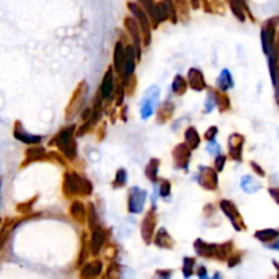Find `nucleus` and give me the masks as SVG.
<instances>
[{
	"mask_svg": "<svg viewBox=\"0 0 279 279\" xmlns=\"http://www.w3.org/2000/svg\"><path fill=\"white\" fill-rule=\"evenodd\" d=\"M93 192V184L74 170H67L63 177V193L67 199L76 196H90Z\"/></svg>",
	"mask_w": 279,
	"mask_h": 279,
	"instance_id": "f257e3e1",
	"label": "nucleus"
},
{
	"mask_svg": "<svg viewBox=\"0 0 279 279\" xmlns=\"http://www.w3.org/2000/svg\"><path fill=\"white\" fill-rule=\"evenodd\" d=\"M75 129V124H71L68 127H64L49 142V146H56L59 150L62 152L64 158H67L68 161H74L76 155H78V145H76L75 139H74Z\"/></svg>",
	"mask_w": 279,
	"mask_h": 279,
	"instance_id": "f03ea898",
	"label": "nucleus"
},
{
	"mask_svg": "<svg viewBox=\"0 0 279 279\" xmlns=\"http://www.w3.org/2000/svg\"><path fill=\"white\" fill-rule=\"evenodd\" d=\"M146 14H149L150 17V25L153 29H157L159 24H162L163 21L169 19V7L170 1H140L138 3Z\"/></svg>",
	"mask_w": 279,
	"mask_h": 279,
	"instance_id": "7ed1b4c3",
	"label": "nucleus"
},
{
	"mask_svg": "<svg viewBox=\"0 0 279 279\" xmlns=\"http://www.w3.org/2000/svg\"><path fill=\"white\" fill-rule=\"evenodd\" d=\"M127 7L129 8V11L132 12V15L135 17L134 19L139 26L140 34H142V47L143 45L149 47L150 42H152V25H150L147 14L143 11V8L138 3H134V1L127 3Z\"/></svg>",
	"mask_w": 279,
	"mask_h": 279,
	"instance_id": "20e7f679",
	"label": "nucleus"
},
{
	"mask_svg": "<svg viewBox=\"0 0 279 279\" xmlns=\"http://www.w3.org/2000/svg\"><path fill=\"white\" fill-rule=\"evenodd\" d=\"M89 93V86L86 82L83 81L78 85V88L75 89V92L72 94V97L70 99V104L67 105L65 108V119L67 120H72L74 117L82 111L86 97Z\"/></svg>",
	"mask_w": 279,
	"mask_h": 279,
	"instance_id": "39448f33",
	"label": "nucleus"
},
{
	"mask_svg": "<svg viewBox=\"0 0 279 279\" xmlns=\"http://www.w3.org/2000/svg\"><path fill=\"white\" fill-rule=\"evenodd\" d=\"M277 25H278V17H274L271 19H267L262 28L263 51L267 55V58L277 52V44H275Z\"/></svg>",
	"mask_w": 279,
	"mask_h": 279,
	"instance_id": "423d86ee",
	"label": "nucleus"
},
{
	"mask_svg": "<svg viewBox=\"0 0 279 279\" xmlns=\"http://www.w3.org/2000/svg\"><path fill=\"white\" fill-rule=\"evenodd\" d=\"M219 207H221L222 213L229 218V221L232 222L233 227L237 230V232H241V230H247V225H245L243 217L239 213V210L236 207V204L233 203L232 200H226L223 199L219 202Z\"/></svg>",
	"mask_w": 279,
	"mask_h": 279,
	"instance_id": "0eeeda50",
	"label": "nucleus"
},
{
	"mask_svg": "<svg viewBox=\"0 0 279 279\" xmlns=\"http://www.w3.org/2000/svg\"><path fill=\"white\" fill-rule=\"evenodd\" d=\"M147 192L140 186H132L128 192V211L131 214H140L145 209Z\"/></svg>",
	"mask_w": 279,
	"mask_h": 279,
	"instance_id": "6e6552de",
	"label": "nucleus"
},
{
	"mask_svg": "<svg viewBox=\"0 0 279 279\" xmlns=\"http://www.w3.org/2000/svg\"><path fill=\"white\" fill-rule=\"evenodd\" d=\"M157 209L155 206H153L149 210V213L146 214L140 226V233H142V239L145 241V244H152L153 237L155 234V226H157Z\"/></svg>",
	"mask_w": 279,
	"mask_h": 279,
	"instance_id": "1a4fd4ad",
	"label": "nucleus"
},
{
	"mask_svg": "<svg viewBox=\"0 0 279 279\" xmlns=\"http://www.w3.org/2000/svg\"><path fill=\"white\" fill-rule=\"evenodd\" d=\"M199 186L207 191H217L218 189V173L214 168L210 166H199L198 172Z\"/></svg>",
	"mask_w": 279,
	"mask_h": 279,
	"instance_id": "9d476101",
	"label": "nucleus"
},
{
	"mask_svg": "<svg viewBox=\"0 0 279 279\" xmlns=\"http://www.w3.org/2000/svg\"><path fill=\"white\" fill-rule=\"evenodd\" d=\"M124 26L127 30L131 38H132V48L135 51V58L139 62L142 58V34H140V29L136 21L132 17H127L124 19Z\"/></svg>",
	"mask_w": 279,
	"mask_h": 279,
	"instance_id": "9b49d317",
	"label": "nucleus"
},
{
	"mask_svg": "<svg viewBox=\"0 0 279 279\" xmlns=\"http://www.w3.org/2000/svg\"><path fill=\"white\" fill-rule=\"evenodd\" d=\"M158 98H159V90L157 86H152L146 92V95L142 99V106H140V116L143 120L149 119L154 113V108L157 106Z\"/></svg>",
	"mask_w": 279,
	"mask_h": 279,
	"instance_id": "f8f14e48",
	"label": "nucleus"
},
{
	"mask_svg": "<svg viewBox=\"0 0 279 279\" xmlns=\"http://www.w3.org/2000/svg\"><path fill=\"white\" fill-rule=\"evenodd\" d=\"M135 62H136V58H135L134 48L131 44H128L124 47V63H123L122 72H120V76H122L120 81H127L128 78L134 75Z\"/></svg>",
	"mask_w": 279,
	"mask_h": 279,
	"instance_id": "ddd939ff",
	"label": "nucleus"
},
{
	"mask_svg": "<svg viewBox=\"0 0 279 279\" xmlns=\"http://www.w3.org/2000/svg\"><path fill=\"white\" fill-rule=\"evenodd\" d=\"M191 150L188 149L186 143H180L173 149L172 152V157L175 161V165L177 169H183V170H188L189 166V161H191Z\"/></svg>",
	"mask_w": 279,
	"mask_h": 279,
	"instance_id": "4468645a",
	"label": "nucleus"
},
{
	"mask_svg": "<svg viewBox=\"0 0 279 279\" xmlns=\"http://www.w3.org/2000/svg\"><path fill=\"white\" fill-rule=\"evenodd\" d=\"M245 138L244 135L232 134L229 136V155L233 161L241 162L243 161V149H244Z\"/></svg>",
	"mask_w": 279,
	"mask_h": 279,
	"instance_id": "2eb2a0df",
	"label": "nucleus"
},
{
	"mask_svg": "<svg viewBox=\"0 0 279 279\" xmlns=\"http://www.w3.org/2000/svg\"><path fill=\"white\" fill-rule=\"evenodd\" d=\"M113 90H115V71L112 67H109L106 72L104 74L102 82H101V88H99V98L105 101V99H111L113 95Z\"/></svg>",
	"mask_w": 279,
	"mask_h": 279,
	"instance_id": "dca6fc26",
	"label": "nucleus"
},
{
	"mask_svg": "<svg viewBox=\"0 0 279 279\" xmlns=\"http://www.w3.org/2000/svg\"><path fill=\"white\" fill-rule=\"evenodd\" d=\"M105 241H106V234L102 227L99 226L97 229L92 230V236L89 240V250L93 256H97L102 250Z\"/></svg>",
	"mask_w": 279,
	"mask_h": 279,
	"instance_id": "f3484780",
	"label": "nucleus"
},
{
	"mask_svg": "<svg viewBox=\"0 0 279 279\" xmlns=\"http://www.w3.org/2000/svg\"><path fill=\"white\" fill-rule=\"evenodd\" d=\"M14 138L18 139L19 142H22L25 145H38L41 140L44 139L40 135L29 134L22 125V123L17 122L14 125Z\"/></svg>",
	"mask_w": 279,
	"mask_h": 279,
	"instance_id": "a211bd4d",
	"label": "nucleus"
},
{
	"mask_svg": "<svg viewBox=\"0 0 279 279\" xmlns=\"http://www.w3.org/2000/svg\"><path fill=\"white\" fill-rule=\"evenodd\" d=\"M102 273V262L95 259L93 262L85 263L81 267V274L79 278L81 279H97Z\"/></svg>",
	"mask_w": 279,
	"mask_h": 279,
	"instance_id": "6ab92c4d",
	"label": "nucleus"
},
{
	"mask_svg": "<svg viewBox=\"0 0 279 279\" xmlns=\"http://www.w3.org/2000/svg\"><path fill=\"white\" fill-rule=\"evenodd\" d=\"M186 85H189V88L195 92H202L204 89H207L206 81H204V75L199 68H191L188 71V82Z\"/></svg>",
	"mask_w": 279,
	"mask_h": 279,
	"instance_id": "aec40b11",
	"label": "nucleus"
},
{
	"mask_svg": "<svg viewBox=\"0 0 279 279\" xmlns=\"http://www.w3.org/2000/svg\"><path fill=\"white\" fill-rule=\"evenodd\" d=\"M26 157H25V161L22 163V168L28 166L29 163L37 162V161H47V159H51L49 158V154H48L42 147H30L26 150Z\"/></svg>",
	"mask_w": 279,
	"mask_h": 279,
	"instance_id": "412c9836",
	"label": "nucleus"
},
{
	"mask_svg": "<svg viewBox=\"0 0 279 279\" xmlns=\"http://www.w3.org/2000/svg\"><path fill=\"white\" fill-rule=\"evenodd\" d=\"M153 241H154V244L157 245L158 248H162V249H172L175 247V240L169 234L165 227H161L157 232V234H154Z\"/></svg>",
	"mask_w": 279,
	"mask_h": 279,
	"instance_id": "4be33fe9",
	"label": "nucleus"
},
{
	"mask_svg": "<svg viewBox=\"0 0 279 279\" xmlns=\"http://www.w3.org/2000/svg\"><path fill=\"white\" fill-rule=\"evenodd\" d=\"M193 248L196 250V253L206 259H213L216 257L217 253V244H211V243H206L203 240L198 239L193 244Z\"/></svg>",
	"mask_w": 279,
	"mask_h": 279,
	"instance_id": "5701e85b",
	"label": "nucleus"
},
{
	"mask_svg": "<svg viewBox=\"0 0 279 279\" xmlns=\"http://www.w3.org/2000/svg\"><path fill=\"white\" fill-rule=\"evenodd\" d=\"M175 113V104L172 101H163L162 104L159 105L157 112V122L158 124H165L168 123Z\"/></svg>",
	"mask_w": 279,
	"mask_h": 279,
	"instance_id": "b1692460",
	"label": "nucleus"
},
{
	"mask_svg": "<svg viewBox=\"0 0 279 279\" xmlns=\"http://www.w3.org/2000/svg\"><path fill=\"white\" fill-rule=\"evenodd\" d=\"M70 216L72 219H75L78 223L83 225L86 222V217H88V211H86V206L83 204L81 200H74L70 206Z\"/></svg>",
	"mask_w": 279,
	"mask_h": 279,
	"instance_id": "393cba45",
	"label": "nucleus"
},
{
	"mask_svg": "<svg viewBox=\"0 0 279 279\" xmlns=\"http://www.w3.org/2000/svg\"><path fill=\"white\" fill-rule=\"evenodd\" d=\"M124 44L123 42H116L115 49H113V71L116 70V72L120 75L123 68V63H124Z\"/></svg>",
	"mask_w": 279,
	"mask_h": 279,
	"instance_id": "a878e982",
	"label": "nucleus"
},
{
	"mask_svg": "<svg viewBox=\"0 0 279 279\" xmlns=\"http://www.w3.org/2000/svg\"><path fill=\"white\" fill-rule=\"evenodd\" d=\"M213 93V97H214V102H216V106L219 109V112H227L230 109V98L226 93H222L218 89H214L211 90Z\"/></svg>",
	"mask_w": 279,
	"mask_h": 279,
	"instance_id": "bb28decb",
	"label": "nucleus"
},
{
	"mask_svg": "<svg viewBox=\"0 0 279 279\" xmlns=\"http://www.w3.org/2000/svg\"><path fill=\"white\" fill-rule=\"evenodd\" d=\"M184 139H186V145L188 146L189 150H196L200 145V136H199L198 131L195 127L186 128V134H184Z\"/></svg>",
	"mask_w": 279,
	"mask_h": 279,
	"instance_id": "cd10ccee",
	"label": "nucleus"
},
{
	"mask_svg": "<svg viewBox=\"0 0 279 279\" xmlns=\"http://www.w3.org/2000/svg\"><path fill=\"white\" fill-rule=\"evenodd\" d=\"M234 86V82H233V76L229 70H222L221 75L218 78V90L222 93H226V90L232 89Z\"/></svg>",
	"mask_w": 279,
	"mask_h": 279,
	"instance_id": "c85d7f7f",
	"label": "nucleus"
},
{
	"mask_svg": "<svg viewBox=\"0 0 279 279\" xmlns=\"http://www.w3.org/2000/svg\"><path fill=\"white\" fill-rule=\"evenodd\" d=\"M159 163L161 161L158 158H152L147 166H146V177L152 183H158V169H159Z\"/></svg>",
	"mask_w": 279,
	"mask_h": 279,
	"instance_id": "c756f323",
	"label": "nucleus"
},
{
	"mask_svg": "<svg viewBox=\"0 0 279 279\" xmlns=\"http://www.w3.org/2000/svg\"><path fill=\"white\" fill-rule=\"evenodd\" d=\"M262 188V186L252 177V176H244L241 179V189L247 193H255Z\"/></svg>",
	"mask_w": 279,
	"mask_h": 279,
	"instance_id": "7c9ffc66",
	"label": "nucleus"
},
{
	"mask_svg": "<svg viewBox=\"0 0 279 279\" xmlns=\"http://www.w3.org/2000/svg\"><path fill=\"white\" fill-rule=\"evenodd\" d=\"M279 236L278 230L275 229H263L259 232L255 233V239H257L262 243H271V241H277Z\"/></svg>",
	"mask_w": 279,
	"mask_h": 279,
	"instance_id": "2f4dec72",
	"label": "nucleus"
},
{
	"mask_svg": "<svg viewBox=\"0 0 279 279\" xmlns=\"http://www.w3.org/2000/svg\"><path fill=\"white\" fill-rule=\"evenodd\" d=\"M86 222L89 223V227L90 230H94L99 227V218H98V213L95 210V206L94 203H89L88 204V217H86Z\"/></svg>",
	"mask_w": 279,
	"mask_h": 279,
	"instance_id": "473e14b6",
	"label": "nucleus"
},
{
	"mask_svg": "<svg viewBox=\"0 0 279 279\" xmlns=\"http://www.w3.org/2000/svg\"><path fill=\"white\" fill-rule=\"evenodd\" d=\"M233 243L232 241H227V243H223V244H217V253H216V259L218 260H225L229 256L232 255L233 252Z\"/></svg>",
	"mask_w": 279,
	"mask_h": 279,
	"instance_id": "72a5a7b5",
	"label": "nucleus"
},
{
	"mask_svg": "<svg viewBox=\"0 0 279 279\" xmlns=\"http://www.w3.org/2000/svg\"><path fill=\"white\" fill-rule=\"evenodd\" d=\"M89 241H88V233H82L81 237V250H79V256H78V266L82 267L83 263L86 262L89 255Z\"/></svg>",
	"mask_w": 279,
	"mask_h": 279,
	"instance_id": "f704fd0d",
	"label": "nucleus"
},
{
	"mask_svg": "<svg viewBox=\"0 0 279 279\" xmlns=\"http://www.w3.org/2000/svg\"><path fill=\"white\" fill-rule=\"evenodd\" d=\"M186 89H188V85H186V79L181 75H176L175 79H173V83H172V92L176 95H184Z\"/></svg>",
	"mask_w": 279,
	"mask_h": 279,
	"instance_id": "c9c22d12",
	"label": "nucleus"
},
{
	"mask_svg": "<svg viewBox=\"0 0 279 279\" xmlns=\"http://www.w3.org/2000/svg\"><path fill=\"white\" fill-rule=\"evenodd\" d=\"M173 4H175L177 17H180L181 22L186 24L189 21V7H188V3L186 1H177V3H173Z\"/></svg>",
	"mask_w": 279,
	"mask_h": 279,
	"instance_id": "e433bc0d",
	"label": "nucleus"
},
{
	"mask_svg": "<svg viewBox=\"0 0 279 279\" xmlns=\"http://www.w3.org/2000/svg\"><path fill=\"white\" fill-rule=\"evenodd\" d=\"M202 7L206 10V12H211V14L222 15L225 12V3L222 1H203Z\"/></svg>",
	"mask_w": 279,
	"mask_h": 279,
	"instance_id": "4c0bfd02",
	"label": "nucleus"
},
{
	"mask_svg": "<svg viewBox=\"0 0 279 279\" xmlns=\"http://www.w3.org/2000/svg\"><path fill=\"white\" fill-rule=\"evenodd\" d=\"M106 279H123L122 266L116 262H112L106 270Z\"/></svg>",
	"mask_w": 279,
	"mask_h": 279,
	"instance_id": "58836bf2",
	"label": "nucleus"
},
{
	"mask_svg": "<svg viewBox=\"0 0 279 279\" xmlns=\"http://www.w3.org/2000/svg\"><path fill=\"white\" fill-rule=\"evenodd\" d=\"M113 93H115V102H116V106H122L124 97H125V89H124V85H123L122 81L117 82Z\"/></svg>",
	"mask_w": 279,
	"mask_h": 279,
	"instance_id": "ea45409f",
	"label": "nucleus"
},
{
	"mask_svg": "<svg viewBox=\"0 0 279 279\" xmlns=\"http://www.w3.org/2000/svg\"><path fill=\"white\" fill-rule=\"evenodd\" d=\"M195 263L196 260L193 257H184V262H183V274H184V278L188 279L192 277L193 274V267H195Z\"/></svg>",
	"mask_w": 279,
	"mask_h": 279,
	"instance_id": "a19ab883",
	"label": "nucleus"
},
{
	"mask_svg": "<svg viewBox=\"0 0 279 279\" xmlns=\"http://www.w3.org/2000/svg\"><path fill=\"white\" fill-rule=\"evenodd\" d=\"M128 180L127 170L125 169H119L115 176V180H113V188H122L125 186V183Z\"/></svg>",
	"mask_w": 279,
	"mask_h": 279,
	"instance_id": "79ce46f5",
	"label": "nucleus"
},
{
	"mask_svg": "<svg viewBox=\"0 0 279 279\" xmlns=\"http://www.w3.org/2000/svg\"><path fill=\"white\" fill-rule=\"evenodd\" d=\"M35 200H37V196H33L30 200H26L24 203H19L17 206V211L18 213H21V214H29L30 211H31L33 204L35 203Z\"/></svg>",
	"mask_w": 279,
	"mask_h": 279,
	"instance_id": "37998d69",
	"label": "nucleus"
},
{
	"mask_svg": "<svg viewBox=\"0 0 279 279\" xmlns=\"http://www.w3.org/2000/svg\"><path fill=\"white\" fill-rule=\"evenodd\" d=\"M170 189H172L170 181L166 180V179L159 181V195H161L163 199H168L169 196H170Z\"/></svg>",
	"mask_w": 279,
	"mask_h": 279,
	"instance_id": "c03bdc74",
	"label": "nucleus"
},
{
	"mask_svg": "<svg viewBox=\"0 0 279 279\" xmlns=\"http://www.w3.org/2000/svg\"><path fill=\"white\" fill-rule=\"evenodd\" d=\"M229 6H230V8H232L234 17L239 18L241 22H244L245 14H244V10H243V7H241V3H234V1H230V3H229Z\"/></svg>",
	"mask_w": 279,
	"mask_h": 279,
	"instance_id": "a18cd8bd",
	"label": "nucleus"
},
{
	"mask_svg": "<svg viewBox=\"0 0 279 279\" xmlns=\"http://www.w3.org/2000/svg\"><path fill=\"white\" fill-rule=\"evenodd\" d=\"M225 163H226V157L225 155H222V154H219V155H217L216 161H214V170H216L217 173L218 172H222L223 169H225Z\"/></svg>",
	"mask_w": 279,
	"mask_h": 279,
	"instance_id": "49530a36",
	"label": "nucleus"
},
{
	"mask_svg": "<svg viewBox=\"0 0 279 279\" xmlns=\"http://www.w3.org/2000/svg\"><path fill=\"white\" fill-rule=\"evenodd\" d=\"M14 226H10V225H6V226L1 229V233H0V249L4 247L7 241V237H8V233L11 232Z\"/></svg>",
	"mask_w": 279,
	"mask_h": 279,
	"instance_id": "de8ad7c7",
	"label": "nucleus"
},
{
	"mask_svg": "<svg viewBox=\"0 0 279 279\" xmlns=\"http://www.w3.org/2000/svg\"><path fill=\"white\" fill-rule=\"evenodd\" d=\"M216 106V102H214V97H213V93L211 90L207 94V99H206V104H204V113H210V112L214 109Z\"/></svg>",
	"mask_w": 279,
	"mask_h": 279,
	"instance_id": "09e8293b",
	"label": "nucleus"
},
{
	"mask_svg": "<svg viewBox=\"0 0 279 279\" xmlns=\"http://www.w3.org/2000/svg\"><path fill=\"white\" fill-rule=\"evenodd\" d=\"M241 253H234V255L229 256L227 257V266L230 268L236 267L237 264H240V262H241Z\"/></svg>",
	"mask_w": 279,
	"mask_h": 279,
	"instance_id": "8fccbe9b",
	"label": "nucleus"
},
{
	"mask_svg": "<svg viewBox=\"0 0 279 279\" xmlns=\"http://www.w3.org/2000/svg\"><path fill=\"white\" fill-rule=\"evenodd\" d=\"M207 152L210 154H217V155H219V153H221V146L217 143L216 140H211L209 142V146H207Z\"/></svg>",
	"mask_w": 279,
	"mask_h": 279,
	"instance_id": "3c124183",
	"label": "nucleus"
},
{
	"mask_svg": "<svg viewBox=\"0 0 279 279\" xmlns=\"http://www.w3.org/2000/svg\"><path fill=\"white\" fill-rule=\"evenodd\" d=\"M172 274H173L172 270H158L154 279H170L172 278Z\"/></svg>",
	"mask_w": 279,
	"mask_h": 279,
	"instance_id": "603ef678",
	"label": "nucleus"
},
{
	"mask_svg": "<svg viewBox=\"0 0 279 279\" xmlns=\"http://www.w3.org/2000/svg\"><path fill=\"white\" fill-rule=\"evenodd\" d=\"M217 134H218V128L214 125V127H210L207 131H206V134H204V138L209 140V142H211V140L216 139Z\"/></svg>",
	"mask_w": 279,
	"mask_h": 279,
	"instance_id": "864d4df0",
	"label": "nucleus"
},
{
	"mask_svg": "<svg viewBox=\"0 0 279 279\" xmlns=\"http://www.w3.org/2000/svg\"><path fill=\"white\" fill-rule=\"evenodd\" d=\"M105 256L108 257V259H113V256H116V253H117V250H116V248L113 247V245H108L106 248H105Z\"/></svg>",
	"mask_w": 279,
	"mask_h": 279,
	"instance_id": "5fc2aeb1",
	"label": "nucleus"
},
{
	"mask_svg": "<svg viewBox=\"0 0 279 279\" xmlns=\"http://www.w3.org/2000/svg\"><path fill=\"white\" fill-rule=\"evenodd\" d=\"M250 166H252V169H253V172H255V173H257V175L260 176V177H264V176H266L264 170H263V169L260 168V166H259V165H257L256 162H253V161H252V162H250Z\"/></svg>",
	"mask_w": 279,
	"mask_h": 279,
	"instance_id": "6e6d98bb",
	"label": "nucleus"
},
{
	"mask_svg": "<svg viewBox=\"0 0 279 279\" xmlns=\"http://www.w3.org/2000/svg\"><path fill=\"white\" fill-rule=\"evenodd\" d=\"M90 115H92V108H86V109L81 113L82 120H83V122H86L89 117H90Z\"/></svg>",
	"mask_w": 279,
	"mask_h": 279,
	"instance_id": "4d7b16f0",
	"label": "nucleus"
},
{
	"mask_svg": "<svg viewBox=\"0 0 279 279\" xmlns=\"http://www.w3.org/2000/svg\"><path fill=\"white\" fill-rule=\"evenodd\" d=\"M127 106H123L122 109V113H120V117H122L123 122H127Z\"/></svg>",
	"mask_w": 279,
	"mask_h": 279,
	"instance_id": "13d9d810",
	"label": "nucleus"
},
{
	"mask_svg": "<svg viewBox=\"0 0 279 279\" xmlns=\"http://www.w3.org/2000/svg\"><path fill=\"white\" fill-rule=\"evenodd\" d=\"M270 192L273 193V198L275 199V202H278V188H270Z\"/></svg>",
	"mask_w": 279,
	"mask_h": 279,
	"instance_id": "bf43d9fd",
	"label": "nucleus"
},
{
	"mask_svg": "<svg viewBox=\"0 0 279 279\" xmlns=\"http://www.w3.org/2000/svg\"><path fill=\"white\" fill-rule=\"evenodd\" d=\"M192 7H195V8H198L199 7V3H191Z\"/></svg>",
	"mask_w": 279,
	"mask_h": 279,
	"instance_id": "052dcab7",
	"label": "nucleus"
}]
</instances>
